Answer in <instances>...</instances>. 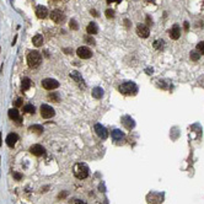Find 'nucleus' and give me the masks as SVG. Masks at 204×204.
Listing matches in <instances>:
<instances>
[{
    "mask_svg": "<svg viewBox=\"0 0 204 204\" xmlns=\"http://www.w3.org/2000/svg\"><path fill=\"white\" fill-rule=\"evenodd\" d=\"M74 175H75V177L76 178H79V180H84V178H86L87 176H89V167H87V165L86 164H82V162H80V164H76L75 166H74Z\"/></svg>",
    "mask_w": 204,
    "mask_h": 204,
    "instance_id": "1",
    "label": "nucleus"
},
{
    "mask_svg": "<svg viewBox=\"0 0 204 204\" xmlns=\"http://www.w3.org/2000/svg\"><path fill=\"white\" fill-rule=\"evenodd\" d=\"M27 63H29V67L30 68H37L39 67V64L42 63V57L38 52H31L29 55H27Z\"/></svg>",
    "mask_w": 204,
    "mask_h": 204,
    "instance_id": "2",
    "label": "nucleus"
},
{
    "mask_svg": "<svg viewBox=\"0 0 204 204\" xmlns=\"http://www.w3.org/2000/svg\"><path fill=\"white\" fill-rule=\"evenodd\" d=\"M118 90H119V92H122L124 95H134L138 87L134 82H124L118 87Z\"/></svg>",
    "mask_w": 204,
    "mask_h": 204,
    "instance_id": "3",
    "label": "nucleus"
},
{
    "mask_svg": "<svg viewBox=\"0 0 204 204\" xmlns=\"http://www.w3.org/2000/svg\"><path fill=\"white\" fill-rule=\"evenodd\" d=\"M54 114H55V112H54L53 107H51L49 104H42L41 106V116L43 118L48 119V118H52Z\"/></svg>",
    "mask_w": 204,
    "mask_h": 204,
    "instance_id": "4",
    "label": "nucleus"
},
{
    "mask_svg": "<svg viewBox=\"0 0 204 204\" xmlns=\"http://www.w3.org/2000/svg\"><path fill=\"white\" fill-rule=\"evenodd\" d=\"M70 78H71L81 89H85V87H86L85 81H84V79H82V76H81V74H80L79 71H76V70L71 71V73H70Z\"/></svg>",
    "mask_w": 204,
    "mask_h": 204,
    "instance_id": "5",
    "label": "nucleus"
},
{
    "mask_svg": "<svg viewBox=\"0 0 204 204\" xmlns=\"http://www.w3.org/2000/svg\"><path fill=\"white\" fill-rule=\"evenodd\" d=\"M51 19H52L53 22L60 24V22H63V21L65 20V15H64L63 11H60V10H53L52 14H51Z\"/></svg>",
    "mask_w": 204,
    "mask_h": 204,
    "instance_id": "6",
    "label": "nucleus"
},
{
    "mask_svg": "<svg viewBox=\"0 0 204 204\" xmlns=\"http://www.w3.org/2000/svg\"><path fill=\"white\" fill-rule=\"evenodd\" d=\"M42 86L46 90H53L59 86V82L54 79H44V80H42Z\"/></svg>",
    "mask_w": 204,
    "mask_h": 204,
    "instance_id": "7",
    "label": "nucleus"
},
{
    "mask_svg": "<svg viewBox=\"0 0 204 204\" xmlns=\"http://www.w3.org/2000/svg\"><path fill=\"white\" fill-rule=\"evenodd\" d=\"M76 53H78V55H79L81 59H89V58H91V55H92V52H91L90 48H87V47H79L78 51H76Z\"/></svg>",
    "mask_w": 204,
    "mask_h": 204,
    "instance_id": "8",
    "label": "nucleus"
},
{
    "mask_svg": "<svg viewBox=\"0 0 204 204\" xmlns=\"http://www.w3.org/2000/svg\"><path fill=\"white\" fill-rule=\"evenodd\" d=\"M95 132H96V134L100 136L101 139H107V136H108V132H107V129L102 126V124H100V123H97L96 126H95Z\"/></svg>",
    "mask_w": 204,
    "mask_h": 204,
    "instance_id": "9",
    "label": "nucleus"
},
{
    "mask_svg": "<svg viewBox=\"0 0 204 204\" xmlns=\"http://www.w3.org/2000/svg\"><path fill=\"white\" fill-rule=\"evenodd\" d=\"M136 33H138L139 37H141V38H146V37H149L150 30H149V27L145 26V25H139V26L136 27Z\"/></svg>",
    "mask_w": 204,
    "mask_h": 204,
    "instance_id": "10",
    "label": "nucleus"
},
{
    "mask_svg": "<svg viewBox=\"0 0 204 204\" xmlns=\"http://www.w3.org/2000/svg\"><path fill=\"white\" fill-rule=\"evenodd\" d=\"M30 151H31V154H33L36 156H42L43 154H44V148L42 146V145H39V144H34L32 145L31 148H30Z\"/></svg>",
    "mask_w": 204,
    "mask_h": 204,
    "instance_id": "11",
    "label": "nucleus"
},
{
    "mask_svg": "<svg viewBox=\"0 0 204 204\" xmlns=\"http://www.w3.org/2000/svg\"><path fill=\"white\" fill-rule=\"evenodd\" d=\"M36 15L38 19H46L48 15V10L46 6H37L36 9Z\"/></svg>",
    "mask_w": 204,
    "mask_h": 204,
    "instance_id": "12",
    "label": "nucleus"
},
{
    "mask_svg": "<svg viewBox=\"0 0 204 204\" xmlns=\"http://www.w3.org/2000/svg\"><path fill=\"white\" fill-rule=\"evenodd\" d=\"M17 140H19V136H17V134H15V133H10L9 135L6 136V144L10 148H14V145L16 144Z\"/></svg>",
    "mask_w": 204,
    "mask_h": 204,
    "instance_id": "13",
    "label": "nucleus"
},
{
    "mask_svg": "<svg viewBox=\"0 0 204 204\" xmlns=\"http://www.w3.org/2000/svg\"><path fill=\"white\" fill-rule=\"evenodd\" d=\"M169 34H170V37L172 39H178L180 36H181V29H180V26L178 25H175L170 30Z\"/></svg>",
    "mask_w": 204,
    "mask_h": 204,
    "instance_id": "14",
    "label": "nucleus"
},
{
    "mask_svg": "<svg viewBox=\"0 0 204 204\" xmlns=\"http://www.w3.org/2000/svg\"><path fill=\"white\" fill-rule=\"evenodd\" d=\"M86 31H87V33L90 34V36L96 34L97 33V31H99L97 25H96V24H94V22H90V24H89V26L86 27Z\"/></svg>",
    "mask_w": 204,
    "mask_h": 204,
    "instance_id": "15",
    "label": "nucleus"
},
{
    "mask_svg": "<svg viewBox=\"0 0 204 204\" xmlns=\"http://www.w3.org/2000/svg\"><path fill=\"white\" fill-rule=\"evenodd\" d=\"M31 85H32L31 80L29 78H24L22 81H21V90L22 91H26V90H29L31 87Z\"/></svg>",
    "mask_w": 204,
    "mask_h": 204,
    "instance_id": "16",
    "label": "nucleus"
},
{
    "mask_svg": "<svg viewBox=\"0 0 204 204\" xmlns=\"http://www.w3.org/2000/svg\"><path fill=\"white\" fill-rule=\"evenodd\" d=\"M9 118L10 119H12V121H19L20 119V116H19V111L16 109V108H11V109H9Z\"/></svg>",
    "mask_w": 204,
    "mask_h": 204,
    "instance_id": "17",
    "label": "nucleus"
},
{
    "mask_svg": "<svg viewBox=\"0 0 204 204\" xmlns=\"http://www.w3.org/2000/svg\"><path fill=\"white\" fill-rule=\"evenodd\" d=\"M32 43H33L36 47H41L43 44V36L42 34H36L33 38H32Z\"/></svg>",
    "mask_w": 204,
    "mask_h": 204,
    "instance_id": "18",
    "label": "nucleus"
},
{
    "mask_svg": "<svg viewBox=\"0 0 204 204\" xmlns=\"http://www.w3.org/2000/svg\"><path fill=\"white\" fill-rule=\"evenodd\" d=\"M92 96L95 97V99H102V96H103V90H102L101 87H95L94 90H92Z\"/></svg>",
    "mask_w": 204,
    "mask_h": 204,
    "instance_id": "19",
    "label": "nucleus"
},
{
    "mask_svg": "<svg viewBox=\"0 0 204 204\" xmlns=\"http://www.w3.org/2000/svg\"><path fill=\"white\" fill-rule=\"evenodd\" d=\"M122 138H123V133H122L119 129H114V131L112 132V139L119 140V139H122Z\"/></svg>",
    "mask_w": 204,
    "mask_h": 204,
    "instance_id": "20",
    "label": "nucleus"
},
{
    "mask_svg": "<svg viewBox=\"0 0 204 204\" xmlns=\"http://www.w3.org/2000/svg\"><path fill=\"white\" fill-rule=\"evenodd\" d=\"M29 129H30L31 132H34V133H37V134H41V133L43 132V128H42V126H38V124L31 126Z\"/></svg>",
    "mask_w": 204,
    "mask_h": 204,
    "instance_id": "21",
    "label": "nucleus"
},
{
    "mask_svg": "<svg viewBox=\"0 0 204 204\" xmlns=\"http://www.w3.org/2000/svg\"><path fill=\"white\" fill-rule=\"evenodd\" d=\"M24 112L25 113H34V106L33 104H26V106H24Z\"/></svg>",
    "mask_w": 204,
    "mask_h": 204,
    "instance_id": "22",
    "label": "nucleus"
},
{
    "mask_svg": "<svg viewBox=\"0 0 204 204\" xmlns=\"http://www.w3.org/2000/svg\"><path fill=\"white\" fill-rule=\"evenodd\" d=\"M189 55H191V59L194 60V62H197V60L199 59V57H201V54H199L198 52H196V51H192Z\"/></svg>",
    "mask_w": 204,
    "mask_h": 204,
    "instance_id": "23",
    "label": "nucleus"
},
{
    "mask_svg": "<svg viewBox=\"0 0 204 204\" xmlns=\"http://www.w3.org/2000/svg\"><path fill=\"white\" fill-rule=\"evenodd\" d=\"M197 51H198L199 54H204V41L199 42V43L197 44Z\"/></svg>",
    "mask_w": 204,
    "mask_h": 204,
    "instance_id": "24",
    "label": "nucleus"
},
{
    "mask_svg": "<svg viewBox=\"0 0 204 204\" xmlns=\"http://www.w3.org/2000/svg\"><path fill=\"white\" fill-rule=\"evenodd\" d=\"M69 26H70L71 30H78V29H79V25H78V22H76L75 20H70Z\"/></svg>",
    "mask_w": 204,
    "mask_h": 204,
    "instance_id": "25",
    "label": "nucleus"
},
{
    "mask_svg": "<svg viewBox=\"0 0 204 204\" xmlns=\"http://www.w3.org/2000/svg\"><path fill=\"white\" fill-rule=\"evenodd\" d=\"M154 47H155L156 49H161V48L164 47V41H162V39H161V41H155Z\"/></svg>",
    "mask_w": 204,
    "mask_h": 204,
    "instance_id": "26",
    "label": "nucleus"
},
{
    "mask_svg": "<svg viewBox=\"0 0 204 204\" xmlns=\"http://www.w3.org/2000/svg\"><path fill=\"white\" fill-rule=\"evenodd\" d=\"M49 100L59 102V96H58V94H51V95H49Z\"/></svg>",
    "mask_w": 204,
    "mask_h": 204,
    "instance_id": "27",
    "label": "nucleus"
},
{
    "mask_svg": "<svg viewBox=\"0 0 204 204\" xmlns=\"http://www.w3.org/2000/svg\"><path fill=\"white\" fill-rule=\"evenodd\" d=\"M106 16H107L108 19H112V17L114 16V11H113V10H111V9L106 10Z\"/></svg>",
    "mask_w": 204,
    "mask_h": 204,
    "instance_id": "28",
    "label": "nucleus"
},
{
    "mask_svg": "<svg viewBox=\"0 0 204 204\" xmlns=\"http://www.w3.org/2000/svg\"><path fill=\"white\" fill-rule=\"evenodd\" d=\"M85 41H86L89 44H95V39H94L92 37H90V36H86V37H85Z\"/></svg>",
    "mask_w": 204,
    "mask_h": 204,
    "instance_id": "29",
    "label": "nucleus"
},
{
    "mask_svg": "<svg viewBox=\"0 0 204 204\" xmlns=\"http://www.w3.org/2000/svg\"><path fill=\"white\" fill-rule=\"evenodd\" d=\"M14 177H15V178H16L17 181H20V180L22 178V176H21L20 173H17V172H14Z\"/></svg>",
    "mask_w": 204,
    "mask_h": 204,
    "instance_id": "30",
    "label": "nucleus"
},
{
    "mask_svg": "<svg viewBox=\"0 0 204 204\" xmlns=\"http://www.w3.org/2000/svg\"><path fill=\"white\" fill-rule=\"evenodd\" d=\"M21 104H22V100H21V99H17V100L15 101V106H16V107H20Z\"/></svg>",
    "mask_w": 204,
    "mask_h": 204,
    "instance_id": "31",
    "label": "nucleus"
},
{
    "mask_svg": "<svg viewBox=\"0 0 204 204\" xmlns=\"http://www.w3.org/2000/svg\"><path fill=\"white\" fill-rule=\"evenodd\" d=\"M122 0H107L108 4H112V2H121Z\"/></svg>",
    "mask_w": 204,
    "mask_h": 204,
    "instance_id": "32",
    "label": "nucleus"
},
{
    "mask_svg": "<svg viewBox=\"0 0 204 204\" xmlns=\"http://www.w3.org/2000/svg\"><path fill=\"white\" fill-rule=\"evenodd\" d=\"M74 204H86L85 202H82V201H80V199H76L75 202H74Z\"/></svg>",
    "mask_w": 204,
    "mask_h": 204,
    "instance_id": "33",
    "label": "nucleus"
},
{
    "mask_svg": "<svg viewBox=\"0 0 204 204\" xmlns=\"http://www.w3.org/2000/svg\"><path fill=\"white\" fill-rule=\"evenodd\" d=\"M91 15H94V16H99V14H97L96 10H91Z\"/></svg>",
    "mask_w": 204,
    "mask_h": 204,
    "instance_id": "34",
    "label": "nucleus"
},
{
    "mask_svg": "<svg viewBox=\"0 0 204 204\" xmlns=\"http://www.w3.org/2000/svg\"><path fill=\"white\" fill-rule=\"evenodd\" d=\"M184 30L188 31V22H184Z\"/></svg>",
    "mask_w": 204,
    "mask_h": 204,
    "instance_id": "35",
    "label": "nucleus"
}]
</instances>
